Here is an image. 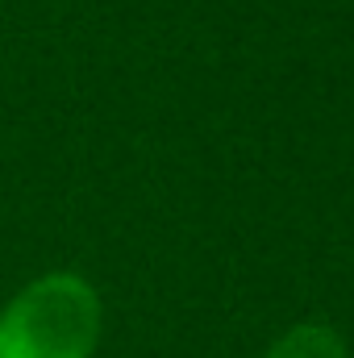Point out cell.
<instances>
[{"instance_id":"6da1fadb","label":"cell","mask_w":354,"mask_h":358,"mask_svg":"<svg viewBox=\"0 0 354 358\" xmlns=\"http://www.w3.org/2000/svg\"><path fill=\"white\" fill-rule=\"evenodd\" d=\"M100 321V296L84 275H38L0 308V358H92Z\"/></svg>"},{"instance_id":"7a4b0ae2","label":"cell","mask_w":354,"mask_h":358,"mask_svg":"<svg viewBox=\"0 0 354 358\" xmlns=\"http://www.w3.org/2000/svg\"><path fill=\"white\" fill-rule=\"evenodd\" d=\"M267 358H346V342L330 325H296L267 350Z\"/></svg>"}]
</instances>
